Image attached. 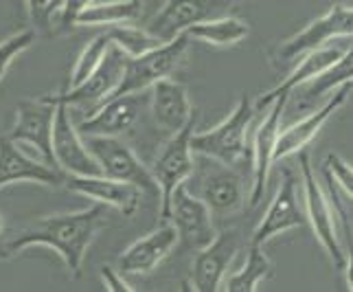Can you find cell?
I'll return each instance as SVG.
<instances>
[{
    "mask_svg": "<svg viewBox=\"0 0 353 292\" xmlns=\"http://www.w3.org/2000/svg\"><path fill=\"white\" fill-rule=\"evenodd\" d=\"M83 143L94 156V161L99 163L103 176L132 182V185L141 187L143 193L161 202V189H158L150 167L143 165V161L134 154L128 143H123L119 137H83Z\"/></svg>",
    "mask_w": 353,
    "mask_h": 292,
    "instance_id": "8992f818",
    "label": "cell"
},
{
    "mask_svg": "<svg viewBox=\"0 0 353 292\" xmlns=\"http://www.w3.org/2000/svg\"><path fill=\"white\" fill-rule=\"evenodd\" d=\"M230 3L233 0H165L145 29L163 42H169L193 24L224 16Z\"/></svg>",
    "mask_w": 353,
    "mask_h": 292,
    "instance_id": "8fae6325",
    "label": "cell"
},
{
    "mask_svg": "<svg viewBox=\"0 0 353 292\" xmlns=\"http://www.w3.org/2000/svg\"><path fill=\"white\" fill-rule=\"evenodd\" d=\"M55 104L40 99H24L16 106V124L9 132V139H14L20 145L29 148L38 154L42 161L53 163V150H51V132H53V117H55Z\"/></svg>",
    "mask_w": 353,
    "mask_h": 292,
    "instance_id": "5bb4252c",
    "label": "cell"
},
{
    "mask_svg": "<svg viewBox=\"0 0 353 292\" xmlns=\"http://www.w3.org/2000/svg\"><path fill=\"white\" fill-rule=\"evenodd\" d=\"M351 90H353V81L343 84V86L334 90V95H330V99L323 104V108L314 110L310 117H305L303 121H299V124L288 128L285 132H279L276 148H274V161H281V158H288L292 154H299L301 150H305V145L319 135L321 128L330 121V117L347 104Z\"/></svg>",
    "mask_w": 353,
    "mask_h": 292,
    "instance_id": "44dd1931",
    "label": "cell"
},
{
    "mask_svg": "<svg viewBox=\"0 0 353 292\" xmlns=\"http://www.w3.org/2000/svg\"><path fill=\"white\" fill-rule=\"evenodd\" d=\"M299 163H301V174H303V187H305V206H307V220L314 228L316 237L323 244V249L330 253L336 269H345L347 255L340 246L338 231H336V217L330 206V200L325 198L323 189L316 182V174L312 169L310 154L305 150L299 152Z\"/></svg>",
    "mask_w": 353,
    "mask_h": 292,
    "instance_id": "30bf717a",
    "label": "cell"
},
{
    "mask_svg": "<svg viewBox=\"0 0 353 292\" xmlns=\"http://www.w3.org/2000/svg\"><path fill=\"white\" fill-rule=\"evenodd\" d=\"M125 62H128V55L121 51V48H117L114 44H110V48H108L101 59V64L94 68V72L86 81H81L79 86L68 88L64 93L44 95V99L51 104H64L68 108L70 106H86L88 113H92L94 108L101 106L119 86L121 77H123Z\"/></svg>",
    "mask_w": 353,
    "mask_h": 292,
    "instance_id": "9c48e42d",
    "label": "cell"
},
{
    "mask_svg": "<svg viewBox=\"0 0 353 292\" xmlns=\"http://www.w3.org/2000/svg\"><path fill=\"white\" fill-rule=\"evenodd\" d=\"M16 182H35L42 187H62L64 176L57 167L27 154V150L7 135L0 137V189Z\"/></svg>",
    "mask_w": 353,
    "mask_h": 292,
    "instance_id": "7c38bea8",
    "label": "cell"
},
{
    "mask_svg": "<svg viewBox=\"0 0 353 292\" xmlns=\"http://www.w3.org/2000/svg\"><path fill=\"white\" fill-rule=\"evenodd\" d=\"M237 251H239L237 231H222V233H217L211 244L200 249L196 260H193L189 284H187L191 286L189 290H198V292L222 290L226 271L233 264Z\"/></svg>",
    "mask_w": 353,
    "mask_h": 292,
    "instance_id": "2e32d148",
    "label": "cell"
},
{
    "mask_svg": "<svg viewBox=\"0 0 353 292\" xmlns=\"http://www.w3.org/2000/svg\"><path fill=\"white\" fill-rule=\"evenodd\" d=\"M196 130V115L189 119V124L178 130L176 135H169V141L156 154L150 172L156 180L158 189H161V217L167 220L169 211V198L176 187L189 182L193 169H196V161H193V150H191V135Z\"/></svg>",
    "mask_w": 353,
    "mask_h": 292,
    "instance_id": "5b68a950",
    "label": "cell"
},
{
    "mask_svg": "<svg viewBox=\"0 0 353 292\" xmlns=\"http://www.w3.org/2000/svg\"><path fill=\"white\" fill-rule=\"evenodd\" d=\"M272 275V264L268 260V255L263 253V246L261 244H252L248 246V257H246V264H243V269L237 271L235 275H230L226 279V288L224 290H230V292H254L257 286Z\"/></svg>",
    "mask_w": 353,
    "mask_h": 292,
    "instance_id": "4316f807",
    "label": "cell"
},
{
    "mask_svg": "<svg viewBox=\"0 0 353 292\" xmlns=\"http://www.w3.org/2000/svg\"><path fill=\"white\" fill-rule=\"evenodd\" d=\"M64 185L68 191L77 193L92 200L94 204H101L105 209H114L123 213L125 217H132L139 211L143 202V189L132 185V182H123L110 176L97 174V176H68L64 178Z\"/></svg>",
    "mask_w": 353,
    "mask_h": 292,
    "instance_id": "9a60e30c",
    "label": "cell"
},
{
    "mask_svg": "<svg viewBox=\"0 0 353 292\" xmlns=\"http://www.w3.org/2000/svg\"><path fill=\"white\" fill-rule=\"evenodd\" d=\"M150 101V95L130 93L112 97V99L97 106L88 117L81 119L77 126L81 137H121L123 132L132 130L139 121L141 110Z\"/></svg>",
    "mask_w": 353,
    "mask_h": 292,
    "instance_id": "4fadbf2b",
    "label": "cell"
},
{
    "mask_svg": "<svg viewBox=\"0 0 353 292\" xmlns=\"http://www.w3.org/2000/svg\"><path fill=\"white\" fill-rule=\"evenodd\" d=\"M305 222H307V213L301 209V202L296 196V178L290 169H283L281 187H279L274 200L270 202V206H268L261 222L252 231L250 242L252 244L263 246L265 242L272 240L274 235L294 228V226H303Z\"/></svg>",
    "mask_w": 353,
    "mask_h": 292,
    "instance_id": "d6986e66",
    "label": "cell"
},
{
    "mask_svg": "<svg viewBox=\"0 0 353 292\" xmlns=\"http://www.w3.org/2000/svg\"><path fill=\"white\" fill-rule=\"evenodd\" d=\"M35 38H38V31L35 29H22L0 42V81L5 79L9 66L14 64V59H18L24 51H29L35 44Z\"/></svg>",
    "mask_w": 353,
    "mask_h": 292,
    "instance_id": "f546056e",
    "label": "cell"
},
{
    "mask_svg": "<svg viewBox=\"0 0 353 292\" xmlns=\"http://www.w3.org/2000/svg\"><path fill=\"white\" fill-rule=\"evenodd\" d=\"M343 55V51L336 46H327V48H314V51L305 53L301 59V64L290 72V75L279 84V86H274L272 90H268L265 95H261L257 101H254V110H261V108H268L270 106L276 97H281V95H290L292 90H296L301 84H305L310 79H314L316 75H321V72L327 68V66H332L336 59Z\"/></svg>",
    "mask_w": 353,
    "mask_h": 292,
    "instance_id": "603a6c76",
    "label": "cell"
},
{
    "mask_svg": "<svg viewBox=\"0 0 353 292\" xmlns=\"http://www.w3.org/2000/svg\"><path fill=\"white\" fill-rule=\"evenodd\" d=\"M290 95H281L268 106V113L263 124L259 126L257 135H254L252 145V187H250V206H257L263 200L265 185H268V174L274 163V148L279 132H281V117L285 110Z\"/></svg>",
    "mask_w": 353,
    "mask_h": 292,
    "instance_id": "ac0fdd59",
    "label": "cell"
},
{
    "mask_svg": "<svg viewBox=\"0 0 353 292\" xmlns=\"http://www.w3.org/2000/svg\"><path fill=\"white\" fill-rule=\"evenodd\" d=\"M189 44H191L189 35L180 33L174 40L161 44L150 53L139 55V57H128L125 68H123V77H121L119 86L114 88V93L108 97V99L121 97V95H130V93L150 90L156 81L169 77L180 66Z\"/></svg>",
    "mask_w": 353,
    "mask_h": 292,
    "instance_id": "277c9868",
    "label": "cell"
},
{
    "mask_svg": "<svg viewBox=\"0 0 353 292\" xmlns=\"http://www.w3.org/2000/svg\"><path fill=\"white\" fill-rule=\"evenodd\" d=\"M209 161L211 163L198 174V187L193 189V193L209 206L213 215H228L239 211L243 200H246L241 176L233 167L217 163L213 158Z\"/></svg>",
    "mask_w": 353,
    "mask_h": 292,
    "instance_id": "e0dca14e",
    "label": "cell"
},
{
    "mask_svg": "<svg viewBox=\"0 0 353 292\" xmlns=\"http://www.w3.org/2000/svg\"><path fill=\"white\" fill-rule=\"evenodd\" d=\"M148 104H150L156 126L163 132H167V135H176V132L185 128L189 124V119L196 115V110L191 108L187 88L172 77H165L154 84L150 88Z\"/></svg>",
    "mask_w": 353,
    "mask_h": 292,
    "instance_id": "7402d4cb",
    "label": "cell"
},
{
    "mask_svg": "<svg viewBox=\"0 0 353 292\" xmlns=\"http://www.w3.org/2000/svg\"><path fill=\"white\" fill-rule=\"evenodd\" d=\"M110 44L112 42H110V38H108V33H99L81 48L79 57L75 59V66H72V70H70V88L79 86L81 81H86L92 75L94 68L101 64V59H103L108 48H110Z\"/></svg>",
    "mask_w": 353,
    "mask_h": 292,
    "instance_id": "f1b7e54d",
    "label": "cell"
},
{
    "mask_svg": "<svg viewBox=\"0 0 353 292\" xmlns=\"http://www.w3.org/2000/svg\"><path fill=\"white\" fill-rule=\"evenodd\" d=\"M90 3H94V0H64L62 11H59V29L75 27V18L79 16V11H83Z\"/></svg>",
    "mask_w": 353,
    "mask_h": 292,
    "instance_id": "e575fe53",
    "label": "cell"
},
{
    "mask_svg": "<svg viewBox=\"0 0 353 292\" xmlns=\"http://www.w3.org/2000/svg\"><path fill=\"white\" fill-rule=\"evenodd\" d=\"M353 81V44L347 53L340 55L332 66H327L321 75H316L314 79L301 84L299 95V108H314L319 101L327 99L336 88H340L343 84Z\"/></svg>",
    "mask_w": 353,
    "mask_h": 292,
    "instance_id": "cb8c5ba5",
    "label": "cell"
},
{
    "mask_svg": "<svg viewBox=\"0 0 353 292\" xmlns=\"http://www.w3.org/2000/svg\"><path fill=\"white\" fill-rule=\"evenodd\" d=\"M325 180H327V185H330V193H332L334 204H336V209H338V217H340V222H343L345 240H347L345 273H347V286H349V290H353V231H351V226H349V217H347L345 206H343V202L338 200V193H336V189H334V176H332V172H330L327 167H325Z\"/></svg>",
    "mask_w": 353,
    "mask_h": 292,
    "instance_id": "1f68e13d",
    "label": "cell"
},
{
    "mask_svg": "<svg viewBox=\"0 0 353 292\" xmlns=\"http://www.w3.org/2000/svg\"><path fill=\"white\" fill-rule=\"evenodd\" d=\"M110 42L121 48L128 57H139L145 55L158 48L161 44H165L161 38L152 35L148 29H141V27H132V24H119V27H110L105 31Z\"/></svg>",
    "mask_w": 353,
    "mask_h": 292,
    "instance_id": "83f0119b",
    "label": "cell"
},
{
    "mask_svg": "<svg viewBox=\"0 0 353 292\" xmlns=\"http://www.w3.org/2000/svg\"><path fill=\"white\" fill-rule=\"evenodd\" d=\"M191 40H198L211 46H235L243 38H248L250 27L235 16H217L189 27L185 31Z\"/></svg>",
    "mask_w": 353,
    "mask_h": 292,
    "instance_id": "484cf974",
    "label": "cell"
},
{
    "mask_svg": "<svg viewBox=\"0 0 353 292\" xmlns=\"http://www.w3.org/2000/svg\"><path fill=\"white\" fill-rule=\"evenodd\" d=\"M325 165L332 172V176L336 178L340 189H343L347 196L353 200V167L347 161H343V158H340L338 154H330V156H327Z\"/></svg>",
    "mask_w": 353,
    "mask_h": 292,
    "instance_id": "d6a6232c",
    "label": "cell"
},
{
    "mask_svg": "<svg viewBox=\"0 0 353 292\" xmlns=\"http://www.w3.org/2000/svg\"><path fill=\"white\" fill-rule=\"evenodd\" d=\"M53 132H51V150L53 163L66 176H97L101 174L99 163L83 143V137L72 124L70 108L64 104H55Z\"/></svg>",
    "mask_w": 353,
    "mask_h": 292,
    "instance_id": "ba28073f",
    "label": "cell"
},
{
    "mask_svg": "<svg viewBox=\"0 0 353 292\" xmlns=\"http://www.w3.org/2000/svg\"><path fill=\"white\" fill-rule=\"evenodd\" d=\"M143 16V0H105L90 3L75 18V27H119L134 24Z\"/></svg>",
    "mask_w": 353,
    "mask_h": 292,
    "instance_id": "d4e9b609",
    "label": "cell"
},
{
    "mask_svg": "<svg viewBox=\"0 0 353 292\" xmlns=\"http://www.w3.org/2000/svg\"><path fill=\"white\" fill-rule=\"evenodd\" d=\"M167 220H172L178 242L189 251L198 253L200 249L209 246L217 235L211 209L187 187V182L176 187L172 198H169Z\"/></svg>",
    "mask_w": 353,
    "mask_h": 292,
    "instance_id": "52a82bcc",
    "label": "cell"
},
{
    "mask_svg": "<svg viewBox=\"0 0 353 292\" xmlns=\"http://www.w3.org/2000/svg\"><path fill=\"white\" fill-rule=\"evenodd\" d=\"M178 244V233L172 222H165L152 233L137 240L117 257V271L128 275H150L161 266Z\"/></svg>",
    "mask_w": 353,
    "mask_h": 292,
    "instance_id": "ffe728a7",
    "label": "cell"
},
{
    "mask_svg": "<svg viewBox=\"0 0 353 292\" xmlns=\"http://www.w3.org/2000/svg\"><path fill=\"white\" fill-rule=\"evenodd\" d=\"M334 38H353V7L336 5L319 20L310 22L292 38L276 44L270 51V62L276 68L294 64L299 57L325 46Z\"/></svg>",
    "mask_w": 353,
    "mask_h": 292,
    "instance_id": "3957f363",
    "label": "cell"
},
{
    "mask_svg": "<svg viewBox=\"0 0 353 292\" xmlns=\"http://www.w3.org/2000/svg\"><path fill=\"white\" fill-rule=\"evenodd\" d=\"M24 5H27V14L33 29L40 33H51L53 20L62 11L64 0H24Z\"/></svg>",
    "mask_w": 353,
    "mask_h": 292,
    "instance_id": "4dcf8cb0",
    "label": "cell"
},
{
    "mask_svg": "<svg viewBox=\"0 0 353 292\" xmlns=\"http://www.w3.org/2000/svg\"><path fill=\"white\" fill-rule=\"evenodd\" d=\"M103 226H105V206L101 204H92L81 211L46 215L35 220L33 224L24 226L20 233L11 237L0 249V257L11 260L18 253L31 246H46L53 249L62 257L68 273L79 277L83 257H86L90 244Z\"/></svg>",
    "mask_w": 353,
    "mask_h": 292,
    "instance_id": "6da1fadb",
    "label": "cell"
},
{
    "mask_svg": "<svg viewBox=\"0 0 353 292\" xmlns=\"http://www.w3.org/2000/svg\"><path fill=\"white\" fill-rule=\"evenodd\" d=\"M254 106L246 95L239 97L235 110L222 124L206 132H193L191 150L204 158H213L217 163L235 167L248 156V128L254 117Z\"/></svg>",
    "mask_w": 353,
    "mask_h": 292,
    "instance_id": "7a4b0ae2",
    "label": "cell"
},
{
    "mask_svg": "<svg viewBox=\"0 0 353 292\" xmlns=\"http://www.w3.org/2000/svg\"><path fill=\"white\" fill-rule=\"evenodd\" d=\"M0 233H3V215H0Z\"/></svg>",
    "mask_w": 353,
    "mask_h": 292,
    "instance_id": "d590c367",
    "label": "cell"
},
{
    "mask_svg": "<svg viewBox=\"0 0 353 292\" xmlns=\"http://www.w3.org/2000/svg\"><path fill=\"white\" fill-rule=\"evenodd\" d=\"M101 282L110 292H134V288L125 282V275L119 273L114 266H101Z\"/></svg>",
    "mask_w": 353,
    "mask_h": 292,
    "instance_id": "836d02e7",
    "label": "cell"
}]
</instances>
